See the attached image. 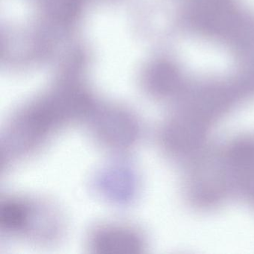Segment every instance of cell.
<instances>
[{
	"label": "cell",
	"mask_w": 254,
	"mask_h": 254,
	"mask_svg": "<svg viewBox=\"0 0 254 254\" xmlns=\"http://www.w3.org/2000/svg\"><path fill=\"white\" fill-rule=\"evenodd\" d=\"M89 248L99 254H130L143 252L146 240L134 226L105 223L95 226L89 233Z\"/></svg>",
	"instance_id": "cell-7"
},
{
	"label": "cell",
	"mask_w": 254,
	"mask_h": 254,
	"mask_svg": "<svg viewBox=\"0 0 254 254\" xmlns=\"http://www.w3.org/2000/svg\"><path fill=\"white\" fill-rule=\"evenodd\" d=\"M86 99H47L12 114L2 136V164L9 166L44 148L68 126L87 120L93 110Z\"/></svg>",
	"instance_id": "cell-1"
},
{
	"label": "cell",
	"mask_w": 254,
	"mask_h": 254,
	"mask_svg": "<svg viewBox=\"0 0 254 254\" xmlns=\"http://www.w3.org/2000/svg\"><path fill=\"white\" fill-rule=\"evenodd\" d=\"M64 228L62 212L46 200L17 195L1 200L0 230L5 236L53 243L62 237Z\"/></svg>",
	"instance_id": "cell-2"
},
{
	"label": "cell",
	"mask_w": 254,
	"mask_h": 254,
	"mask_svg": "<svg viewBox=\"0 0 254 254\" xmlns=\"http://www.w3.org/2000/svg\"><path fill=\"white\" fill-rule=\"evenodd\" d=\"M227 164L244 194L254 199V142L241 141L230 148Z\"/></svg>",
	"instance_id": "cell-9"
},
{
	"label": "cell",
	"mask_w": 254,
	"mask_h": 254,
	"mask_svg": "<svg viewBox=\"0 0 254 254\" xmlns=\"http://www.w3.org/2000/svg\"><path fill=\"white\" fill-rule=\"evenodd\" d=\"M190 13L194 26L206 35L237 44L254 38V22L227 0H197Z\"/></svg>",
	"instance_id": "cell-4"
},
{
	"label": "cell",
	"mask_w": 254,
	"mask_h": 254,
	"mask_svg": "<svg viewBox=\"0 0 254 254\" xmlns=\"http://www.w3.org/2000/svg\"><path fill=\"white\" fill-rule=\"evenodd\" d=\"M220 162L210 158L195 166L189 181V193L201 206L218 201L226 189V175Z\"/></svg>",
	"instance_id": "cell-8"
},
{
	"label": "cell",
	"mask_w": 254,
	"mask_h": 254,
	"mask_svg": "<svg viewBox=\"0 0 254 254\" xmlns=\"http://www.w3.org/2000/svg\"><path fill=\"white\" fill-rule=\"evenodd\" d=\"M92 184L97 195L113 204L132 203L139 193V175L130 163L123 161L101 169Z\"/></svg>",
	"instance_id": "cell-6"
},
{
	"label": "cell",
	"mask_w": 254,
	"mask_h": 254,
	"mask_svg": "<svg viewBox=\"0 0 254 254\" xmlns=\"http://www.w3.org/2000/svg\"><path fill=\"white\" fill-rule=\"evenodd\" d=\"M209 124L200 116L183 109L166 122L160 140L165 149L172 154L191 153L203 145Z\"/></svg>",
	"instance_id": "cell-5"
},
{
	"label": "cell",
	"mask_w": 254,
	"mask_h": 254,
	"mask_svg": "<svg viewBox=\"0 0 254 254\" xmlns=\"http://www.w3.org/2000/svg\"><path fill=\"white\" fill-rule=\"evenodd\" d=\"M87 121L90 136L96 145L117 157L136 148L142 138L140 120L124 108H94Z\"/></svg>",
	"instance_id": "cell-3"
},
{
	"label": "cell",
	"mask_w": 254,
	"mask_h": 254,
	"mask_svg": "<svg viewBox=\"0 0 254 254\" xmlns=\"http://www.w3.org/2000/svg\"><path fill=\"white\" fill-rule=\"evenodd\" d=\"M181 86L179 72L170 64H162L156 70L152 89L159 96H169L175 93Z\"/></svg>",
	"instance_id": "cell-10"
}]
</instances>
